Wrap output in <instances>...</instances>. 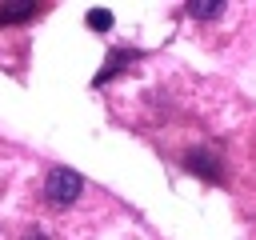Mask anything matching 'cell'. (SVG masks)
<instances>
[{"instance_id": "1", "label": "cell", "mask_w": 256, "mask_h": 240, "mask_svg": "<svg viewBox=\"0 0 256 240\" xmlns=\"http://www.w3.org/2000/svg\"><path fill=\"white\" fill-rule=\"evenodd\" d=\"M80 188H84V180H80L72 168H52L48 180H44V200L56 204V208H68V204L80 196Z\"/></svg>"}, {"instance_id": "2", "label": "cell", "mask_w": 256, "mask_h": 240, "mask_svg": "<svg viewBox=\"0 0 256 240\" xmlns=\"http://www.w3.org/2000/svg\"><path fill=\"white\" fill-rule=\"evenodd\" d=\"M184 164H188V172H196V176H204V180H220V160H216L212 152H204V148H200V152H188Z\"/></svg>"}, {"instance_id": "3", "label": "cell", "mask_w": 256, "mask_h": 240, "mask_svg": "<svg viewBox=\"0 0 256 240\" xmlns=\"http://www.w3.org/2000/svg\"><path fill=\"white\" fill-rule=\"evenodd\" d=\"M132 60H136V52H132V48H116V52L108 56V68H100V76H96V84H104V80H112V76H116V72H124V68L132 64Z\"/></svg>"}, {"instance_id": "4", "label": "cell", "mask_w": 256, "mask_h": 240, "mask_svg": "<svg viewBox=\"0 0 256 240\" xmlns=\"http://www.w3.org/2000/svg\"><path fill=\"white\" fill-rule=\"evenodd\" d=\"M40 8L36 4H0V28L4 24H20V20H32Z\"/></svg>"}, {"instance_id": "5", "label": "cell", "mask_w": 256, "mask_h": 240, "mask_svg": "<svg viewBox=\"0 0 256 240\" xmlns=\"http://www.w3.org/2000/svg\"><path fill=\"white\" fill-rule=\"evenodd\" d=\"M88 28L108 32V28H112V12H108V8H92V12H88Z\"/></svg>"}, {"instance_id": "6", "label": "cell", "mask_w": 256, "mask_h": 240, "mask_svg": "<svg viewBox=\"0 0 256 240\" xmlns=\"http://www.w3.org/2000/svg\"><path fill=\"white\" fill-rule=\"evenodd\" d=\"M188 12L200 16V20H212V16H220L224 8H220V4H188Z\"/></svg>"}]
</instances>
